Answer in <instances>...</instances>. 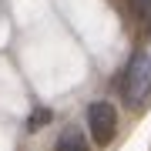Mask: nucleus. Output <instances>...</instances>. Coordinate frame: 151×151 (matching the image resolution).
Returning a JSON list of instances; mask_svg holds the SVG:
<instances>
[{
	"mask_svg": "<svg viewBox=\"0 0 151 151\" xmlns=\"http://www.w3.org/2000/svg\"><path fill=\"white\" fill-rule=\"evenodd\" d=\"M121 91H124L128 108H145V104L151 101V57H148V54H141V50H138V54L128 60Z\"/></svg>",
	"mask_w": 151,
	"mask_h": 151,
	"instance_id": "obj_1",
	"label": "nucleus"
},
{
	"mask_svg": "<svg viewBox=\"0 0 151 151\" xmlns=\"http://www.w3.org/2000/svg\"><path fill=\"white\" fill-rule=\"evenodd\" d=\"M87 124H91V138L97 145H111L114 131H118V111L108 101H97L87 108Z\"/></svg>",
	"mask_w": 151,
	"mask_h": 151,
	"instance_id": "obj_2",
	"label": "nucleus"
},
{
	"mask_svg": "<svg viewBox=\"0 0 151 151\" xmlns=\"http://www.w3.org/2000/svg\"><path fill=\"white\" fill-rule=\"evenodd\" d=\"M57 151H87V141L81 131H64L57 141Z\"/></svg>",
	"mask_w": 151,
	"mask_h": 151,
	"instance_id": "obj_3",
	"label": "nucleus"
},
{
	"mask_svg": "<svg viewBox=\"0 0 151 151\" xmlns=\"http://www.w3.org/2000/svg\"><path fill=\"white\" fill-rule=\"evenodd\" d=\"M128 7H131L138 24H145V27L151 24V0H128Z\"/></svg>",
	"mask_w": 151,
	"mask_h": 151,
	"instance_id": "obj_4",
	"label": "nucleus"
},
{
	"mask_svg": "<svg viewBox=\"0 0 151 151\" xmlns=\"http://www.w3.org/2000/svg\"><path fill=\"white\" fill-rule=\"evenodd\" d=\"M50 121V111L47 108H40V111H34L30 114V131H37V128H44V124Z\"/></svg>",
	"mask_w": 151,
	"mask_h": 151,
	"instance_id": "obj_5",
	"label": "nucleus"
}]
</instances>
